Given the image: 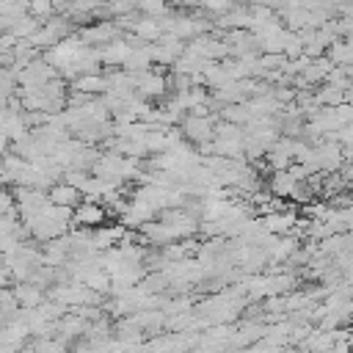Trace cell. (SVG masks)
Here are the masks:
<instances>
[{"label":"cell","instance_id":"12","mask_svg":"<svg viewBox=\"0 0 353 353\" xmlns=\"http://www.w3.org/2000/svg\"><path fill=\"white\" fill-rule=\"evenodd\" d=\"M25 14H30L33 19L41 22V19H50L55 14V6H52V0H28Z\"/></svg>","mask_w":353,"mask_h":353},{"label":"cell","instance_id":"9","mask_svg":"<svg viewBox=\"0 0 353 353\" xmlns=\"http://www.w3.org/2000/svg\"><path fill=\"white\" fill-rule=\"evenodd\" d=\"M80 36H83V41H88V44H108V41L119 39V28H116L113 22H97V25L85 28Z\"/></svg>","mask_w":353,"mask_h":353},{"label":"cell","instance_id":"4","mask_svg":"<svg viewBox=\"0 0 353 353\" xmlns=\"http://www.w3.org/2000/svg\"><path fill=\"white\" fill-rule=\"evenodd\" d=\"M259 221H262V229H265V232L281 237V234H290V232H292V226H295V221H298V212H295V207L290 204V207H284V210L265 212Z\"/></svg>","mask_w":353,"mask_h":353},{"label":"cell","instance_id":"14","mask_svg":"<svg viewBox=\"0 0 353 353\" xmlns=\"http://www.w3.org/2000/svg\"><path fill=\"white\" fill-rule=\"evenodd\" d=\"M141 11L146 17H160L165 11V3L163 0H141Z\"/></svg>","mask_w":353,"mask_h":353},{"label":"cell","instance_id":"1","mask_svg":"<svg viewBox=\"0 0 353 353\" xmlns=\"http://www.w3.org/2000/svg\"><path fill=\"white\" fill-rule=\"evenodd\" d=\"M132 83H135V94L141 99H163L168 94L165 88V74L160 69H143V72H132Z\"/></svg>","mask_w":353,"mask_h":353},{"label":"cell","instance_id":"5","mask_svg":"<svg viewBox=\"0 0 353 353\" xmlns=\"http://www.w3.org/2000/svg\"><path fill=\"white\" fill-rule=\"evenodd\" d=\"M47 201H50V204H58V207L74 210V207L83 201V193H80L77 188H72L69 182H55V185H50V190H47Z\"/></svg>","mask_w":353,"mask_h":353},{"label":"cell","instance_id":"8","mask_svg":"<svg viewBox=\"0 0 353 353\" xmlns=\"http://www.w3.org/2000/svg\"><path fill=\"white\" fill-rule=\"evenodd\" d=\"M72 91H80V94H85V97L105 94V91H108L105 74H99V72H85V74H77V77L72 80Z\"/></svg>","mask_w":353,"mask_h":353},{"label":"cell","instance_id":"7","mask_svg":"<svg viewBox=\"0 0 353 353\" xmlns=\"http://www.w3.org/2000/svg\"><path fill=\"white\" fill-rule=\"evenodd\" d=\"M295 185H298V179L290 174V168H279V171H273L268 176V190L276 199H290L292 190H295Z\"/></svg>","mask_w":353,"mask_h":353},{"label":"cell","instance_id":"3","mask_svg":"<svg viewBox=\"0 0 353 353\" xmlns=\"http://www.w3.org/2000/svg\"><path fill=\"white\" fill-rule=\"evenodd\" d=\"M212 124H215L212 116H193V113H185L182 121H179V132H182L190 143H204V141H212Z\"/></svg>","mask_w":353,"mask_h":353},{"label":"cell","instance_id":"2","mask_svg":"<svg viewBox=\"0 0 353 353\" xmlns=\"http://www.w3.org/2000/svg\"><path fill=\"white\" fill-rule=\"evenodd\" d=\"M105 218H108V212H105V207H102L97 199H83V201L72 210V221H69V226L97 229V226L105 223Z\"/></svg>","mask_w":353,"mask_h":353},{"label":"cell","instance_id":"11","mask_svg":"<svg viewBox=\"0 0 353 353\" xmlns=\"http://www.w3.org/2000/svg\"><path fill=\"white\" fill-rule=\"evenodd\" d=\"M160 33H163V28H160V22H154V17H141V19L132 25V36H138L143 44L157 41Z\"/></svg>","mask_w":353,"mask_h":353},{"label":"cell","instance_id":"13","mask_svg":"<svg viewBox=\"0 0 353 353\" xmlns=\"http://www.w3.org/2000/svg\"><path fill=\"white\" fill-rule=\"evenodd\" d=\"M199 6H201L204 11H210V14H218V17H221V14H226L234 3H232V0H201Z\"/></svg>","mask_w":353,"mask_h":353},{"label":"cell","instance_id":"6","mask_svg":"<svg viewBox=\"0 0 353 353\" xmlns=\"http://www.w3.org/2000/svg\"><path fill=\"white\" fill-rule=\"evenodd\" d=\"M11 292H14V298H17V303L22 309H36L44 301V290L36 287L33 281H14L11 284Z\"/></svg>","mask_w":353,"mask_h":353},{"label":"cell","instance_id":"10","mask_svg":"<svg viewBox=\"0 0 353 353\" xmlns=\"http://www.w3.org/2000/svg\"><path fill=\"white\" fill-rule=\"evenodd\" d=\"M323 55L331 61V66H347V63H353V47H350V39H334V41L325 47Z\"/></svg>","mask_w":353,"mask_h":353}]
</instances>
